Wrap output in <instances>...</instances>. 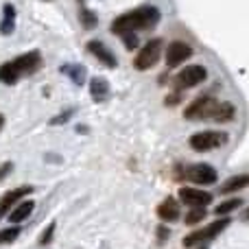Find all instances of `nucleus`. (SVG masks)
<instances>
[{"mask_svg": "<svg viewBox=\"0 0 249 249\" xmlns=\"http://www.w3.org/2000/svg\"><path fill=\"white\" fill-rule=\"evenodd\" d=\"M160 22V11L155 7H140L136 11H129L118 16L112 22V33L124 35V33H133V31H144V29H153Z\"/></svg>", "mask_w": 249, "mask_h": 249, "instance_id": "f257e3e1", "label": "nucleus"}, {"mask_svg": "<svg viewBox=\"0 0 249 249\" xmlns=\"http://www.w3.org/2000/svg\"><path fill=\"white\" fill-rule=\"evenodd\" d=\"M42 68V55L37 51L24 53V55L16 57L13 61H7V64L0 66V81L11 86L16 83L22 74H33L35 70Z\"/></svg>", "mask_w": 249, "mask_h": 249, "instance_id": "f03ea898", "label": "nucleus"}, {"mask_svg": "<svg viewBox=\"0 0 249 249\" xmlns=\"http://www.w3.org/2000/svg\"><path fill=\"white\" fill-rule=\"evenodd\" d=\"M219 107V101L212 96H199L186 107V118L188 121H206V118H214V112Z\"/></svg>", "mask_w": 249, "mask_h": 249, "instance_id": "7ed1b4c3", "label": "nucleus"}, {"mask_svg": "<svg viewBox=\"0 0 249 249\" xmlns=\"http://www.w3.org/2000/svg\"><path fill=\"white\" fill-rule=\"evenodd\" d=\"M160 55H162V39H151L136 55L133 66H136V70H149L160 61Z\"/></svg>", "mask_w": 249, "mask_h": 249, "instance_id": "20e7f679", "label": "nucleus"}, {"mask_svg": "<svg viewBox=\"0 0 249 249\" xmlns=\"http://www.w3.org/2000/svg\"><path fill=\"white\" fill-rule=\"evenodd\" d=\"M228 225H230V219H219V221H214V223H210V225H206V228L197 230V232L188 234V236L184 238V245H186V247H193V245H199V243H203V241H210V238L219 236V234L223 232Z\"/></svg>", "mask_w": 249, "mask_h": 249, "instance_id": "39448f33", "label": "nucleus"}, {"mask_svg": "<svg viewBox=\"0 0 249 249\" xmlns=\"http://www.w3.org/2000/svg\"><path fill=\"white\" fill-rule=\"evenodd\" d=\"M206 77H208V72L203 66H186L175 77V86H177V90H188V88L199 86Z\"/></svg>", "mask_w": 249, "mask_h": 249, "instance_id": "423d86ee", "label": "nucleus"}, {"mask_svg": "<svg viewBox=\"0 0 249 249\" xmlns=\"http://www.w3.org/2000/svg\"><path fill=\"white\" fill-rule=\"evenodd\" d=\"M223 142H225V133H219V131H201L190 136V146L195 151H210L221 146Z\"/></svg>", "mask_w": 249, "mask_h": 249, "instance_id": "0eeeda50", "label": "nucleus"}, {"mask_svg": "<svg viewBox=\"0 0 249 249\" xmlns=\"http://www.w3.org/2000/svg\"><path fill=\"white\" fill-rule=\"evenodd\" d=\"M184 177L190 181H195V184L208 186V184H214L216 181V171L210 166V164H195V166L186 168Z\"/></svg>", "mask_w": 249, "mask_h": 249, "instance_id": "6e6552de", "label": "nucleus"}, {"mask_svg": "<svg viewBox=\"0 0 249 249\" xmlns=\"http://www.w3.org/2000/svg\"><path fill=\"white\" fill-rule=\"evenodd\" d=\"M179 199L190 208H206L212 201V195L206 193V190H197V188H181Z\"/></svg>", "mask_w": 249, "mask_h": 249, "instance_id": "1a4fd4ad", "label": "nucleus"}, {"mask_svg": "<svg viewBox=\"0 0 249 249\" xmlns=\"http://www.w3.org/2000/svg\"><path fill=\"white\" fill-rule=\"evenodd\" d=\"M190 55H193V48H190L188 44L173 42V44H168V48H166V64L168 66H179V64H184Z\"/></svg>", "mask_w": 249, "mask_h": 249, "instance_id": "9d476101", "label": "nucleus"}, {"mask_svg": "<svg viewBox=\"0 0 249 249\" xmlns=\"http://www.w3.org/2000/svg\"><path fill=\"white\" fill-rule=\"evenodd\" d=\"M31 193H33V186H22V188H16V190L4 193L2 197H0V219H2V216L7 214V212L11 210V208L16 206L22 197H26V195H31Z\"/></svg>", "mask_w": 249, "mask_h": 249, "instance_id": "9b49d317", "label": "nucleus"}, {"mask_svg": "<svg viewBox=\"0 0 249 249\" xmlns=\"http://www.w3.org/2000/svg\"><path fill=\"white\" fill-rule=\"evenodd\" d=\"M88 51H90L92 55H94L96 59L101 61V64L107 66V68H114V66H116V55H114V53L109 51V48L105 46L103 42H96V39H92V42L88 44Z\"/></svg>", "mask_w": 249, "mask_h": 249, "instance_id": "f8f14e48", "label": "nucleus"}, {"mask_svg": "<svg viewBox=\"0 0 249 249\" xmlns=\"http://www.w3.org/2000/svg\"><path fill=\"white\" fill-rule=\"evenodd\" d=\"M158 214H160V219L162 221H177L179 219V203H177L173 197H168L166 201L160 203Z\"/></svg>", "mask_w": 249, "mask_h": 249, "instance_id": "ddd939ff", "label": "nucleus"}, {"mask_svg": "<svg viewBox=\"0 0 249 249\" xmlns=\"http://www.w3.org/2000/svg\"><path fill=\"white\" fill-rule=\"evenodd\" d=\"M90 94H92V99L94 101H105L107 99V94H109V83H107V79H103V77H94L90 81Z\"/></svg>", "mask_w": 249, "mask_h": 249, "instance_id": "4468645a", "label": "nucleus"}, {"mask_svg": "<svg viewBox=\"0 0 249 249\" xmlns=\"http://www.w3.org/2000/svg\"><path fill=\"white\" fill-rule=\"evenodd\" d=\"M59 70H61V74H66V77L72 79V83H77V86L86 83L88 70L83 68V66H79V64H66V66H61Z\"/></svg>", "mask_w": 249, "mask_h": 249, "instance_id": "2eb2a0df", "label": "nucleus"}, {"mask_svg": "<svg viewBox=\"0 0 249 249\" xmlns=\"http://www.w3.org/2000/svg\"><path fill=\"white\" fill-rule=\"evenodd\" d=\"M33 210H35L33 201H22L16 210L9 212V221H11V223H22V221H26L31 214H33Z\"/></svg>", "mask_w": 249, "mask_h": 249, "instance_id": "dca6fc26", "label": "nucleus"}, {"mask_svg": "<svg viewBox=\"0 0 249 249\" xmlns=\"http://www.w3.org/2000/svg\"><path fill=\"white\" fill-rule=\"evenodd\" d=\"M13 29H16V9H13V4H4L2 22H0V33L9 35V33H13Z\"/></svg>", "mask_w": 249, "mask_h": 249, "instance_id": "f3484780", "label": "nucleus"}, {"mask_svg": "<svg viewBox=\"0 0 249 249\" xmlns=\"http://www.w3.org/2000/svg\"><path fill=\"white\" fill-rule=\"evenodd\" d=\"M232 118H234V105L219 101V107H216V112H214V121L228 123V121H232Z\"/></svg>", "mask_w": 249, "mask_h": 249, "instance_id": "a211bd4d", "label": "nucleus"}, {"mask_svg": "<svg viewBox=\"0 0 249 249\" xmlns=\"http://www.w3.org/2000/svg\"><path fill=\"white\" fill-rule=\"evenodd\" d=\"M247 175H236L232 179H228L223 186H221V193H234V190H241L247 186Z\"/></svg>", "mask_w": 249, "mask_h": 249, "instance_id": "6ab92c4d", "label": "nucleus"}, {"mask_svg": "<svg viewBox=\"0 0 249 249\" xmlns=\"http://www.w3.org/2000/svg\"><path fill=\"white\" fill-rule=\"evenodd\" d=\"M241 199H230V201H225V203H221V206L219 208H216V214H221V216H223V214H230V212H234V210H236V208H241Z\"/></svg>", "mask_w": 249, "mask_h": 249, "instance_id": "aec40b11", "label": "nucleus"}, {"mask_svg": "<svg viewBox=\"0 0 249 249\" xmlns=\"http://www.w3.org/2000/svg\"><path fill=\"white\" fill-rule=\"evenodd\" d=\"M18 236H20V228H7V230H0V243H13Z\"/></svg>", "mask_w": 249, "mask_h": 249, "instance_id": "412c9836", "label": "nucleus"}, {"mask_svg": "<svg viewBox=\"0 0 249 249\" xmlns=\"http://www.w3.org/2000/svg\"><path fill=\"white\" fill-rule=\"evenodd\" d=\"M203 216H206V210H203V208H193V210L188 212V216H186V223L195 225V223H199V221H203Z\"/></svg>", "mask_w": 249, "mask_h": 249, "instance_id": "4be33fe9", "label": "nucleus"}, {"mask_svg": "<svg viewBox=\"0 0 249 249\" xmlns=\"http://www.w3.org/2000/svg\"><path fill=\"white\" fill-rule=\"evenodd\" d=\"M53 232H55V223L48 225L46 232H44L42 236H39V245H48V243H51V238H53Z\"/></svg>", "mask_w": 249, "mask_h": 249, "instance_id": "5701e85b", "label": "nucleus"}, {"mask_svg": "<svg viewBox=\"0 0 249 249\" xmlns=\"http://www.w3.org/2000/svg\"><path fill=\"white\" fill-rule=\"evenodd\" d=\"M121 37H123V42H124V46H127V48H136L138 37L133 33H124V35H121Z\"/></svg>", "mask_w": 249, "mask_h": 249, "instance_id": "b1692460", "label": "nucleus"}, {"mask_svg": "<svg viewBox=\"0 0 249 249\" xmlns=\"http://www.w3.org/2000/svg\"><path fill=\"white\" fill-rule=\"evenodd\" d=\"M70 116H72V109H68V112L59 114V116H57V118H53V121H51V124H61V123H66V121H68Z\"/></svg>", "mask_w": 249, "mask_h": 249, "instance_id": "393cba45", "label": "nucleus"}, {"mask_svg": "<svg viewBox=\"0 0 249 249\" xmlns=\"http://www.w3.org/2000/svg\"><path fill=\"white\" fill-rule=\"evenodd\" d=\"M11 162H9V164H2V166H0V179H2V177L4 175H7V173H11Z\"/></svg>", "mask_w": 249, "mask_h": 249, "instance_id": "a878e982", "label": "nucleus"}, {"mask_svg": "<svg viewBox=\"0 0 249 249\" xmlns=\"http://www.w3.org/2000/svg\"><path fill=\"white\" fill-rule=\"evenodd\" d=\"M158 236H160V241H164V238H166V236H168V230H166V228H164V225H162V228H160Z\"/></svg>", "mask_w": 249, "mask_h": 249, "instance_id": "bb28decb", "label": "nucleus"}, {"mask_svg": "<svg viewBox=\"0 0 249 249\" xmlns=\"http://www.w3.org/2000/svg\"><path fill=\"white\" fill-rule=\"evenodd\" d=\"M2 124H4V116L0 114V129H2Z\"/></svg>", "mask_w": 249, "mask_h": 249, "instance_id": "cd10ccee", "label": "nucleus"}]
</instances>
